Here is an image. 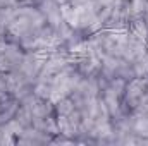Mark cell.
<instances>
[{"label": "cell", "mask_w": 148, "mask_h": 146, "mask_svg": "<svg viewBox=\"0 0 148 146\" xmlns=\"http://www.w3.org/2000/svg\"><path fill=\"white\" fill-rule=\"evenodd\" d=\"M133 115H138V117H148V91L143 95V98L140 100V103L136 105V108L131 112Z\"/></svg>", "instance_id": "cell-3"}, {"label": "cell", "mask_w": 148, "mask_h": 146, "mask_svg": "<svg viewBox=\"0 0 148 146\" xmlns=\"http://www.w3.org/2000/svg\"><path fill=\"white\" fill-rule=\"evenodd\" d=\"M148 91V79L145 77H131L126 81L124 86V93H122V107L127 113H131L136 108V105L140 103V100L143 98V95Z\"/></svg>", "instance_id": "cell-1"}, {"label": "cell", "mask_w": 148, "mask_h": 146, "mask_svg": "<svg viewBox=\"0 0 148 146\" xmlns=\"http://www.w3.org/2000/svg\"><path fill=\"white\" fill-rule=\"evenodd\" d=\"M133 72H134V76H138V77L148 79V52L141 59H138L136 62H133Z\"/></svg>", "instance_id": "cell-2"}, {"label": "cell", "mask_w": 148, "mask_h": 146, "mask_svg": "<svg viewBox=\"0 0 148 146\" xmlns=\"http://www.w3.org/2000/svg\"><path fill=\"white\" fill-rule=\"evenodd\" d=\"M145 21H147V24H148V16H147V19H145Z\"/></svg>", "instance_id": "cell-4"}]
</instances>
